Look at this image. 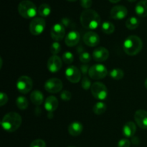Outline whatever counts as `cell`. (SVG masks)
<instances>
[{"mask_svg":"<svg viewBox=\"0 0 147 147\" xmlns=\"http://www.w3.org/2000/svg\"><path fill=\"white\" fill-rule=\"evenodd\" d=\"M80 23L87 30H96L100 24V17L98 13L93 9H86L80 17Z\"/></svg>","mask_w":147,"mask_h":147,"instance_id":"obj_1","label":"cell"},{"mask_svg":"<svg viewBox=\"0 0 147 147\" xmlns=\"http://www.w3.org/2000/svg\"><path fill=\"white\" fill-rule=\"evenodd\" d=\"M22 119L21 116L16 112H9L4 115L1 121L3 129L7 132L15 131L21 126Z\"/></svg>","mask_w":147,"mask_h":147,"instance_id":"obj_2","label":"cell"},{"mask_svg":"<svg viewBox=\"0 0 147 147\" xmlns=\"http://www.w3.org/2000/svg\"><path fill=\"white\" fill-rule=\"evenodd\" d=\"M143 47V42L140 37L136 35L129 36L123 44V51L130 56L139 54Z\"/></svg>","mask_w":147,"mask_h":147,"instance_id":"obj_3","label":"cell"},{"mask_svg":"<svg viewBox=\"0 0 147 147\" xmlns=\"http://www.w3.org/2000/svg\"><path fill=\"white\" fill-rule=\"evenodd\" d=\"M18 11L20 15L25 19L34 18L37 13V7L30 0H23L19 4Z\"/></svg>","mask_w":147,"mask_h":147,"instance_id":"obj_4","label":"cell"},{"mask_svg":"<svg viewBox=\"0 0 147 147\" xmlns=\"http://www.w3.org/2000/svg\"><path fill=\"white\" fill-rule=\"evenodd\" d=\"M90 90L93 97L98 100H105L109 94L106 86L100 82L93 83L90 88Z\"/></svg>","mask_w":147,"mask_h":147,"instance_id":"obj_5","label":"cell"},{"mask_svg":"<svg viewBox=\"0 0 147 147\" xmlns=\"http://www.w3.org/2000/svg\"><path fill=\"white\" fill-rule=\"evenodd\" d=\"M108 75V70L102 64H96L92 65L88 70V76L93 80L103 79Z\"/></svg>","mask_w":147,"mask_h":147,"instance_id":"obj_6","label":"cell"},{"mask_svg":"<svg viewBox=\"0 0 147 147\" xmlns=\"http://www.w3.org/2000/svg\"><path fill=\"white\" fill-rule=\"evenodd\" d=\"M46 22L42 17H34L30 24V32L33 35H40L45 30Z\"/></svg>","mask_w":147,"mask_h":147,"instance_id":"obj_7","label":"cell"},{"mask_svg":"<svg viewBox=\"0 0 147 147\" xmlns=\"http://www.w3.org/2000/svg\"><path fill=\"white\" fill-rule=\"evenodd\" d=\"M33 86L32 80L27 76H22L18 78L17 81V88L23 94H27L31 91Z\"/></svg>","mask_w":147,"mask_h":147,"instance_id":"obj_8","label":"cell"},{"mask_svg":"<svg viewBox=\"0 0 147 147\" xmlns=\"http://www.w3.org/2000/svg\"><path fill=\"white\" fill-rule=\"evenodd\" d=\"M63 82L56 78H50L45 83V89L51 93H57L63 89Z\"/></svg>","mask_w":147,"mask_h":147,"instance_id":"obj_9","label":"cell"},{"mask_svg":"<svg viewBox=\"0 0 147 147\" xmlns=\"http://www.w3.org/2000/svg\"><path fill=\"white\" fill-rule=\"evenodd\" d=\"M65 77L71 83H77L81 78V73L76 66H69L65 70Z\"/></svg>","mask_w":147,"mask_h":147,"instance_id":"obj_10","label":"cell"},{"mask_svg":"<svg viewBox=\"0 0 147 147\" xmlns=\"http://www.w3.org/2000/svg\"><path fill=\"white\" fill-rule=\"evenodd\" d=\"M51 37L56 42L60 41L65 35V30L64 26L60 23H57L53 26L50 31Z\"/></svg>","mask_w":147,"mask_h":147,"instance_id":"obj_11","label":"cell"},{"mask_svg":"<svg viewBox=\"0 0 147 147\" xmlns=\"http://www.w3.org/2000/svg\"><path fill=\"white\" fill-rule=\"evenodd\" d=\"M111 17L113 20H121L124 19L128 14V9L123 5L114 6L111 10Z\"/></svg>","mask_w":147,"mask_h":147,"instance_id":"obj_12","label":"cell"},{"mask_svg":"<svg viewBox=\"0 0 147 147\" xmlns=\"http://www.w3.org/2000/svg\"><path fill=\"white\" fill-rule=\"evenodd\" d=\"M47 68L51 73H57L61 69L63 60L57 55H53L47 61Z\"/></svg>","mask_w":147,"mask_h":147,"instance_id":"obj_13","label":"cell"},{"mask_svg":"<svg viewBox=\"0 0 147 147\" xmlns=\"http://www.w3.org/2000/svg\"><path fill=\"white\" fill-rule=\"evenodd\" d=\"M83 42L89 47H96L100 43V37L94 32H88L83 36Z\"/></svg>","mask_w":147,"mask_h":147,"instance_id":"obj_14","label":"cell"},{"mask_svg":"<svg viewBox=\"0 0 147 147\" xmlns=\"http://www.w3.org/2000/svg\"><path fill=\"white\" fill-rule=\"evenodd\" d=\"M134 119L136 124L143 129H147V111L139 109L135 112Z\"/></svg>","mask_w":147,"mask_h":147,"instance_id":"obj_15","label":"cell"},{"mask_svg":"<svg viewBox=\"0 0 147 147\" xmlns=\"http://www.w3.org/2000/svg\"><path fill=\"white\" fill-rule=\"evenodd\" d=\"M92 57L96 62L106 61L109 57V52L105 47H98L93 50Z\"/></svg>","mask_w":147,"mask_h":147,"instance_id":"obj_16","label":"cell"},{"mask_svg":"<svg viewBox=\"0 0 147 147\" xmlns=\"http://www.w3.org/2000/svg\"><path fill=\"white\" fill-rule=\"evenodd\" d=\"M80 36L78 32L76 30H72V31L69 32L66 35L65 42L66 45L68 47H74L78 44V42H80Z\"/></svg>","mask_w":147,"mask_h":147,"instance_id":"obj_17","label":"cell"},{"mask_svg":"<svg viewBox=\"0 0 147 147\" xmlns=\"http://www.w3.org/2000/svg\"><path fill=\"white\" fill-rule=\"evenodd\" d=\"M45 109L50 113H53L58 107V100L55 96H50L46 98L45 101Z\"/></svg>","mask_w":147,"mask_h":147,"instance_id":"obj_18","label":"cell"},{"mask_svg":"<svg viewBox=\"0 0 147 147\" xmlns=\"http://www.w3.org/2000/svg\"><path fill=\"white\" fill-rule=\"evenodd\" d=\"M136 131V126L133 121H128L123 127V134L126 137L131 138L134 136Z\"/></svg>","mask_w":147,"mask_h":147,"instance_id":"obj_19","label":"cell"},{"mask_svg":"<svg viewBox=\"0 0 147 147\" xmlns=\"http://www.w3.org/2000/svg\"><path fill=\"white\" fill-rule=\"evenodd\" d=\"M68 133L73 136H78L82 133L83 130V124L80 122L75 121L70 123L68 126Z\"/></svg>","mask_w":147,"mask_h":147,"instance_id":"obj_20","label":"cell"},{"mask_svg":"<svg viewBox=\"0 0 147 147\" xmlns=\"http://www.w3.org/2000/svg\"><path fill=\"white\" fill-rule=\"evenodd\" d=\"M135 11L139 17H147V0H141L139 1L135 7Z\"/></svg>","mask_w":147,"mask_h":147,"instance_id":"obj_21","label":"cell"},{"mask_svg":"<svg viewBox=\"0 0 147 147\" xmlns=\"http://www.w3.org/2000/svg\"><path fill=\"white\" fill-rule=\"evenodd\" d=\"M30 100L35 106H40L44 102V96L42 93L38 90H35L30 94Z\"/></svg>","mask_w":147,"mask_h":147,"instance_id":"obj_22","label":"cell"},{"mask_svg":"<svg viewBox=\"0 0 147 147\" xmlns=\"http://www.w3.org/2000/svg\"><path fill=\"white\" fill-rule=\"evenodd\" d=\"M37 13L40 16L42 17H47L51 14V7L49 4H42L40 7H38L37 9Z\"/></svg>","mask_w":147,"mask_h":147,"instance_id":"obj_23","label":"cell"},{"mask_svg":"<svg viewBox=\"0 0 147 147\" xmlns=\"http://www.w3.org/2000/svg\"><path fill=\"white\" fill-rule=\"evenodd\" d=\"M101 30L103 33L106 34H111L115 31V26L113 23L106 21L102 23Z\"/></svg>","mask_w":147,"mask_h":147,"instance_id":"obj_24","label":"cell"},{"mask_svg":"<svg viewBox=\"0 0 147 147\" xmlns=\"http://www.w3.org/2000/svg\"><path fill=\"white\" fill-rule=\"evenodd\" d=\"M139 26V20L136 17H129L126 22V27L130 30H136Z\"/></svg>","mask_w":147,"mask_h":147,"instance_id":"obj_25","label":"cell"},{"mask_svg":"<svg viewBox=\"0 0 147 147\" xmlns=\"http://www.w3.org/2000/svg\"><path fill=\"white\" fill-rule=\"evenodd\" d=\"M106 111V105L103 102H98L93 106V111L96 115H101Z\"/></svg>","mask_w":147,"mask_h":147,"instance_id":"obj_26","label":"cell"},{"mask_svg":"<svg viewBox=\"0 0 147 147\" xmlns=\"http://www.w3.org/2000/svg\"><path fill=\"white\" fill-rule=\"evenodd\" d=\"M16 105L20 110H25L29 106L28 100L24 96H19L16 99Z\"/></svg>","mask_w":147,"mask_h":147,"instance_id":"obj_27","label":"cell"},{"mask_svg":"<svg viewBox=\"0 0 147 147\" xmlns=\"http://www.w3.org/2000/svg\"><path fill=\"white\" fill-rule=\"evenodd\" d=\"M109 75L114 80H119L123 78V76H124V73H123V71L121 69L116 67V68L112 69L110 71V73H109Z\"/></svg>","mask_w":147,"mask_h":147,"instance_id":"obj_28","label":"cell"},{"mask_svg":"<svg viewBox=\"0 0 147 147\" xmlns=\"http://www.w3.org/2000/svg\"><path fill=\"white\" fill-rule=\"evenodd\" d=\"M63 60L66 64H71L74 60V56L73 54L70 52H65L63 55Z\"/></svg>","mask_w":147,"mask_h":147,"instance_id":"obj_29","label":"cell"},{"mask_svg":"<svg viewBox=\"0 0 147 147\" xmlns=\"http://www.w3.org/2000/svg\"><path fill=\"white\" fill-rule=\"evenodd\" d=\"M61 50V45L58 42H54L50 47V52L53 55H56Z\"/></svg>","mask_w":147,"mask_h":147,"instance_id":"obj_30","label":"cell"},{"mask_svg":"<svg viewBox=\"0 0 147 147\" xmlns=\"http://www.w3.org/2000/svg\"><path fill=\"white\" fill-rule=\"evenodd\" d=\"M79 59H80V62H82L84 64H86V63L90 62V59H91V56L88 52H83L80 55Z\"/></svg>","mask_w":147,"mask_h":147,"instance_id":"obj_31","label":"cell"},{"mask_svg":"<svg viewBox=\"0 0 147 147\" xmlns=\"http://www.w3.org/2000/svg\"><path fill=\"white\" fill-rule=\"evenodd\" d=\"M91 82H90V79L85 76L81 81L82 88H83L84 90H88L90 88H91Z\"/></svg>","mask_w":147,"mask_h":147,"instance_id":"obj_32","label":"cell"},{"mask_svg":"<svg viewBox=\"0 0 147 147\" xmlns=\"http://www.w3.org/2000/svg\"><path fill=\"white\" fill-rule=\"evenodd\" d=\"M30 147H46V143L42 139H36L32 142Z\"/></svg>","mask_w":147,"mask_h":147,"instance_id":"obj_33","label":"cell"},{"mask_svg":"<svg viewBox=\"0 0 147 147\" xmlns=\"http://www.w3.org/2000/svg\"><path fill=\"white\" fill-rule=\"evenodd\" d=\"M60 98H61V99L63 100L68 101V100H70L71 99L72 94L68 90H63V91H62L61 94H60Z\"/></svg>","mask_w":147,"mask_h":147,"instance_id":"obj_34","label":"cell"},{"mask_svg":"<svg viewBox=\"0 0 147 147\" xmlns=\"http://www.w3.org/2000/svg\"><path fill=\"white\" fill-rule=\"evenodd\" d=\"M92 4H93L92 0H80V6L86 9H89L92 6Z\"/></svg>","mask_w":147,"mask_h":147,"instance_id":"obj_35","label":"cell"},{"mask_svg":"<svg viewBox=\"0 0 147 147\" xmlns=\"http://www.w3.org/2000/svg\"><path fill=\"white\" fill-rule=\"evenodd\" d=\"M8 102V97L6 93L1 92L0 93V106H3Z\"/></svg>","mask_w":147,"mask_h":147,"instance_id":"obj_36","label":"cell"},{"mask_svg":"<svg viewBox=\"0 0 147 147\" xmlns=\"http://www.w3.org/2000/svg\"><path fill=\"white\" fill-rule=\"evenodd\" d=\"M131 142L130 141L126 139H121L119 142L118 144V147H130Z\"/></svg>","mask_w":147,"mask_h":147,"instance_id":"obj_37","label":"cell"},{"mask_svg":"<svg viewBox=\"0 0 147 147\" xmlns=\"http://www.w3.org/2000/svg\"><path fill=\"white\" fill-rule=\"evenodd\" d=\"M90 69L89 66L88 65H82L80 66V71L82 72L83 75H86V73H87V72L88 73V70Z\"/></svg>","mask_w":147,"mask_h":147,"instance_id":"obj_38","label":"cell"},{"mask_svg":"<svg viewBox=\"0 0 147 147\" xmlns=\"http://www.w3.org/2000/svg\"><path fill=\"white\" fill-rule=\"evenodd\" d=\"M109 1H110V2L113 3V4H115V3H118V2H119V1H120L121 0H109Z\"/></svg>","mask_w":147,"mask_h":147,"instance_id":"obj_39","label":"cell"},{"mask_svg":"<svg viewBox=\"0 0 147 147\" xmlns=\"http://www.w3.org/2000/svg\"><path fill=\"white\" fill-rule=\"evenodd\" d=\"M144 86H145V88L147 89V78L146 79V80H145V82H144Z\"/></svg>","mask_w":147,"mask_h":147,"instance_id":"obj_40","label":"cell"},{"mask_svg":"<svg viewBox=\"0 0 147 147\" xmlns=\"http://www.w3.org/2000/svg\"><path fill=\"white\" fill-rule=\"evenodd\" d=\"M128 1H129V2H134V1H136V0H128Z\"/></svg>","mask_w":147,"mask_h":147,"instance_id":"obj_41","label":"cell"},{"mask_svg":"<svg viewBox=\"0 0 147 147\" xmlns=\"http://www.w3.org/2000/svg\"><path fill=\"white\" fill-rule=\"evenodd\" d=\"M67 1H70V2H74V1H77V0H67Z\"/></svg>","mask_w":147,"mask_h":147,"instance_id":"obj_42","label":"cell"},{"mask_svg":"<svg viewBox=\"0 0 147 147\" xmlns=\"http://www.w3.org/2000/svg\"><path fill=\"white\" fill-rule=\"evenodd\" d=\"M69 147H75V146H69Z\"/></svg>","mask_w":147,"mask_h":147,"instance_id":"obj_43","label":"cell"}]
</instances>
